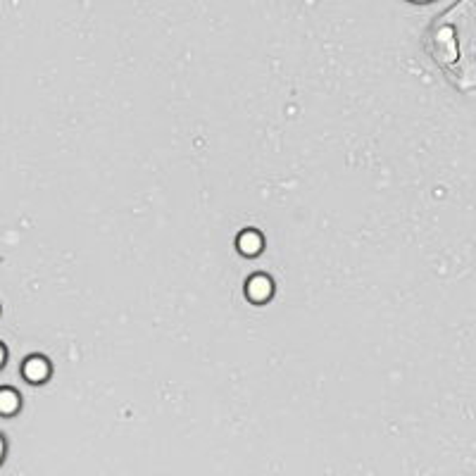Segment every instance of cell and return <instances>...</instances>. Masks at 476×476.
<instances>
[{"label": "cell", "mask_w": 476, "mask_h": 476, "mask_svg": "<svg viewBox=\"0 0 476 476\" xmlns=\"http://www.w3.org/2000/svg\"><path fill=\"white\" fill-rule=\"evenodd\" d=\"M433 52H436V58L443 62V65H455L457 62V41H455V32H452L451 26H441L433 36Z\"/></svg>", "instance_id": "1"}, {"label": "cell", "mask_w": 476, "mask_h": 476, "mask_svg": "<svg viewBox=\"0 0 476 476\" xmlns=\"http://www.w3.org/2000/svg\"><path fill=\"white\" fill-rule=\"evenodd\" d=\"M245 296L255 305L267 303L274 296V283H271L270 277H264V274H255V277H251L248 283H245Z\"/></svg>", "instance_id": "2"}, {"label": "cell", "mask_w": 476, "mask_h": 476, "mask_svg": "<svg viewBox=\"0 0 476 476\" xmlns=\"http://www.w3.org/2000/svg\"><path fill=\"white\" fill-rule=\"evenodd\" d=\"M236 248L241 255H245V258H258L260 252L264 251L262 233L255 232V229H245V232L238 233Z\"/></svg>", "instance_id": "3"}, {"label": "cell", "mask_w": 476, "mask_h": 476, "mask_svg": "<svg viewBox=\"0 0 476 476\" xmlns=\"http://www.w3.org/2000/svg\"><path fill=\"white\" fill-rule=\"evenodd\" d=\"M22 374H24L26 381H32V384H43L48 376H51V365L43 357H29L24 362V367H22Z\"/></svg>", "instance_id": "4"}, {"label": "cell", "mask_w": 476, "mask_h": 476, "mask_svg": "<svg viewBox=\"0 0 476 476\" xmlns=\"http://www.w3.org/2000/svg\"><path fill=\"white\" fill-rule=\"evenodd\" d=\"M20 410V395L13 391V388H0V414H14Z\"/></svg>", "instance_id": "5"}, {"label": "cell", "mask_w": 476, "mask_h": 476, "mask_svg": "<svg viewBox=\"0 0 476 476\" xmlns=\"http://www.w3.org/2000/svg\"><path fill=\"white\" fill-rule=\"evenodd\" d=\"M3 365H5V347L0 346V367H3Z\"/></svg>", "instance_id": "6"}, {"label": "cell", "mask_w": 476, "mask_h": 476, "mask_svg": "<svg viewBox=\"0 0 476 476\" xmlns=\"http://www.w3.org/2000/svg\"><path fill=\"white\" fill-rule=\"evenodd\" d=\"M3 452H5V441L0 438V460H3Z\"/></svg>", "instance_id": "7"}]
</instances>
